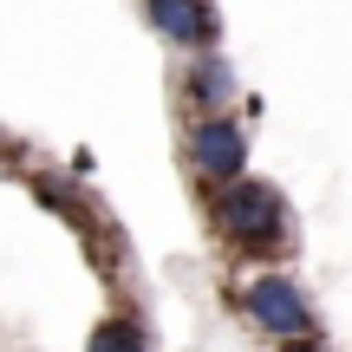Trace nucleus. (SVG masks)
<instances>
[{
  "instance_id": "1",
  "label": "nucleus",
  "mask_w": 352,
  "mask_h": 352,
  "mask_svg": "<svg viewBox=\"0 0 352 352\" xmlns=\"http://www.w3.org/2000/svg\"><path fill=\"white\" fill-rule=\"evenodd\" d=\"M202 215H209L215 241H228V248L248 254V261H267V254H280V248H287V235H294L287 196H280L274 183H261V176L215 183V189H209V202H202Z\"/></svg>"
},
{
  "instance_id": "2",
  "label": "nucleus",
  "mask_w": 352,
  "mask_h": 352,
  "mask_svg": "<svg viewBox=\"0 0 352 352\" xmlns=\"http://www.w3.org/2000/svg\"><path fill=\"white\" fill-rule=\"evenodd\" d=\"M183 157H189V170L202 176V189H215V183H235V176H248V124H241L235 111L189 118Z\"/></svg>"
},
{
  "instance_id": "3",
  "label": "nucleus",
  "mask_w": 352,
  "mask_h": 352,
  "mask_svg": "<svg viewBox=\"0 0 352 352\" xmlns=\"http://www.w3.org/2000/svg\"><path fill=\"white\" fill-rule=\"evenodd\" d=\"M241 307H248V320L261 333H274V340H307V327H314L307 294L294 287L287 274H254L248 287H241Z\"/></svg>"
},
{
  "instance_id": "4",
  "label": "nucleus",
  "mask_w": 352,
  "mask_h": 352,
  "mask_svg": "<svg viewBox=\"0 0 352 352\" xmlns=\"http://www.w3.org/2000/svg\"><path fill=\"white\" fill-rule=\"evenodd\" d=\"M176 98H183L196 118H215V111H228V104L241 98V78H235V65H228V52H215V46L189 52L183 78H176Z\"/></svg>"
},
{
  "instance_id": "5",
  "label": "nucleus",
  "mask_w": 352,
  "mask_h": 352,
  "mask_svg": "<svg viewBox=\"0 0 352 352\" xmlns=\"http://www.w3.org/2000/svg\"><path fill=\"white\" fill-rule=\"evenodd\" d=\"M144 20H151L157 39L183 52H202L222 39V20H215V0H144Z\"/></svg>"
},
{
  "instance_id": "6",
  "label": "nucleus",
  "mask_w": 352,
  "mask_h": 352,
  "mask_svg": "<svg viewBox=\"0 0 352 352\" xmlns=\"http://www.w3.org/2000/svg\"><path fill=\"white\" fill-rule=\"evenodd\" d=\"M85 352H151V340H144V327H138L131 314H111V320H98V327H91Z\"/></svg>"
},
{
  "instance_id": "7",
  "label": "nucleus",
  "mask_w": 352,
  "mask_h": 352,
  "mask_svg": "<svg viewBox=\"0 0 352 352\" xmlns=\"http://www.w3.org/2000/svg\"><path fill=\"white\" fill-rule=\"evenodd\" d=\"M280 352H320L314 340H280Z\"/></svg>"
}]
</instances>
